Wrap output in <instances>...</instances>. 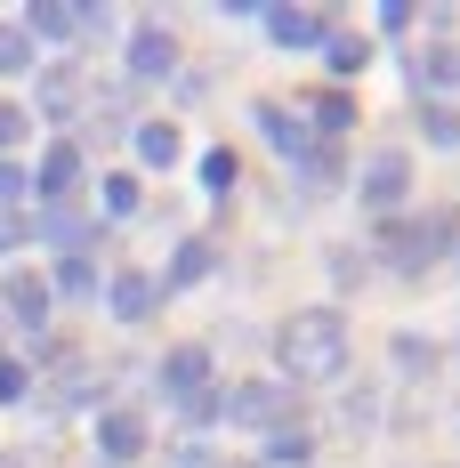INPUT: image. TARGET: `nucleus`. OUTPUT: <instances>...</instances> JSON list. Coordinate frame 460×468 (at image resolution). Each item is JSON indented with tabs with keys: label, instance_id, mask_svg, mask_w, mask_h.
Masks as SVG:
<instances>
[{
	"label": "nucleus",
	"instance_id": "obj_16",
	"mask_svg": "<svg viewBox=\"0 0 460 468\" xmlns=\"http://www.w3.org/2000/svg\"><path fill=\"white\" fill-rule=\"evenodd\" d=\"M323 25H331V16H316V8H291V0H275V8H267V33H275L283 48H316Z\"/></svg>",
	"mask_w": 460,
	"mask_h": 468
},
{
	"label": "nucleus",
	"instance_id": "obj_11",
	"mask_svg": "<svg viewBox=\"0 0 460 468\" xmlns=\"http://www.w3.org/2000/svg\"><path fill=\"white\" fill-rule=\"evenodd\" d=\"M259 130H267L283 154H299V162L316 154V130H307V113H299V105H283V97H259Z\"/></svg>",
	"mask_w": 460,
	"mask_h": 468
},
{
	"label": "nucleus",
	"instance_id": "obj_32",
	"mask_svg": "<svg viewBox=\"0 0 460 468\" xmlns=\"http://www.w3.org/2000/svg\"><path fill=\"white\" fill-rule=\"evenodd\" d=\"M453 436H460V396H453Z\"/></svg>",
	"mask_w": 460,
	"mask_h": 468
},
{
	"label": "nucleus",
	"instance_id": "obj_18",
	"mask_svg": "<svg viewBox=\"0 0 460 468\" xmlns=\"http://www.w3.org/2000/svg\"><path fill=\"white\" fill-rule=\"evenodd\" d=\"M323 65H331V73H339V81H348V73H364V57H371V41L364 33H348V25H323Z\"/></svg>",
	"mask_w": 460,
	"mask_h": 468
},
{
	"label": "nucleus",
	"instance_id": "obj_21",
	"mask_svg": "<svg viewBox=\"0 0 460 468\" xmlns=\"http://www.w3.org/2000/svg\"><path fill=\"white\" fill-rule=\"evenodd\" d=\"M145 202V186H138V170H113V178H105V186H97V210H105V218H130V210H138Z\"/></svg>",
	"mask_w": 460,
	"mask_h": 468
},
{
	"label": "nucleus",
	"instance_id": "obj_5",
	"mask_svg": "<svg viewBox=\"0 0 460 468\" xmlns=\"http://www.w3.org/2000/svg\"><path fill=\"white\" fill-rule=\"evenodd\" d=\"M404 194H412V154H404V145H371L364 170H356V202L380 210V218H396Z\"/></svg>",
	"mask_w": 460,
	"mask_h": 468
},
{
	"label": "nucleus",
	"instance_id": "obj_15",
	"mask_svg": "<svg viewBox=\"0 0 460 468\" xmlns=\"http://www.w3.org/2000/svg\"><path fill=\"white\" fill-rule=\"evenodd\" d=\"M210 267H219V250H210L202 234H186L178 250H170V267H162V275H154V282H162V291H186V282H202V275H210Z\"/></svg>",
	"mask_w": 460,
	"mask_h": 468
},
{
	"label": "nucleus",
	"instance_id": "obj_9",
	"mask_svg": "<svg viewBox=\"0 0 460 468\" xmlns=\"http://www.w3.org/2000/svg\"><path fill=\"white\" fill-rule=\"evenodd\" d=\"M97 291H105L113 324H145V315H154V299H162V282L145 275V267H113V275L97 282Z\"/></svg>",
	"mask_w": 460,
	"mask_h": 468
},
{
	"label": "nucleus",
	"instance_id": "obj_28",
	"mask_svg": "<svg viewBox=\"0 0 460 468\" xmlns=\"http://www.w3.org/2000/svg\"><path fill=\"white\" fill-rule=\"evenodd\" d=\"M331 275H339V282H364V250H356V242H331Z\"/></svg>",
	"mask_w": 460,
	"mask_h": 468
},
{
	"label": "nucleus",
	"instance_id": "obj_7",
	"mask_svg": "<svg viewBox=\"0 0 460 468\" xmlns=\"http://www.w3.org/2000/svg\"><path fill=\"white\" fill-rule=\"evenodd\" d=\"M48 307H57L48 299V275H33V267H8L0 275V315L16 331H48Z\"/></svg>",
	"mask_w": 460,
	"mask_h": 468
},
{
	"label": "nucleus",
	"instance_id": "obj_23",
	"mask_svg": "<svg viewBox=\"0 0 460 468\" xmlns=\"http://www.w3.org/2000/svg\"><path fill=\"white\" fill-rule=\"evenodd\" d=\"M267 461L275 468H307L316 461V436H307V428H283V436H267Z\"/></svg>",
	"mask_w": 460,
	"mask_h": 468
},
{
	"label": "nucleus",
	"instance_id": "obj_19",
	"mask_svg": "<svg viewBox=\"0 0 460 468\" xmlns=\"http://www.w3.org/2000/svg\"><path fill=\"white\" fill-rule=\"evenodd\" d=\"M16 73H41V48L16 16H0V81H16Z\"/></svg>",
	"mask_w": 460,
	"mask_h": 468
},
{
	"label": "nucleus",
	"instance_id": "obj_30",
	"mask_svg": "<svg viewBox=\"0 0 460 468\" xmlns=\"http://www.w3.org/2000/svg\"><path fill=\"white\" fill-rule=\"evenodd\" d=\"M170 468H219V461H210V444H186V452H178Z\"/></svg>",
	"mask_w": 460,
	"mask_h": 468
},
{
	"label": "nucleus",
	"instance_id": "obj_8",
	"mask_svg": "<svg viewBox=\"0 0 460 468\" xmlns=\"http://www.w3.org/2000/svg\"><path fill=\"white\" fill-rule=\"evenodd\" d=\"M122 57H130V81H170L178 73V33L145 16V25H130V48Z\"/></svg>",
	"mask_w": 460,
	"mask_h": 468
},
{
	"label": "nucleus",
	"instance_id": "obj_31",
	"mask_svg": "<svg viewBox=\"0 0 460 468\" xmlns=\"http://www.w3.org/2000/svg\"><path fill=\"white\" fill-rule=\"evenodd\" d=\"M0 468H25V452H0Z\"/></svg>",
	"mask_w": 460,
	"mask_h": 468
},
{
	"label": "nucleus",
	"instance_id": "obj_12",
	"mask_svg": "<svg viewBox=\"0 0 460 468\" xmlns=\"http://www.w3.org/2000/svg\"><path fill=\"white\" fill-rule=\"evenodd\" d=\"M16 25H25V33H33V48H41V41H73V33L90 25V8H73V0H33Z\"/></svg>",
	"mask_w": 460,
	"mask_h": 468
},
{
	"label": "nucleus",
	"instance_id": "obj_34",
	"mask_svg": "<svg viewBox=\"0 0 460 468\" xmlns=\"http://www.w3.org/2000/svg\"><path fill=\"white\" fill-rule=\"evenodd\" d=\"M453 259H460V250H453Z\"/></svg>",
	"mask_w": 460,
	"mask_h": 468
},
{
	"label": "nucleus",
	"instance_id": "obj_10",
	"mask_svg": "<svg viewBox=\"0 0 460 468\" xmlns=\"http://www.w3.org/2000/svg\"><path fill=\"white\" fill-rule=\"evenodd\" d=\"M97 452L105 461H138L145 452V412L138 404H97Z\"/></svg>",
	"mask_w": 460,
	"mask_h": 468
},
{
	"label": "nucleus",
	"instance_id": "obj_1",
	"mask_svg": "<svg viewBox=\"0 0 460 468\" xmlns=\"http://www.w3.org/2000/svg\"><path fill=\"white\" fill-rule=\"evenodd\" d=\"M275 372L283 379H348V315L339 307H291L275 324Z\"/></svg>",
	"mask_w": 460,
	"mask_h": 468
},
{
	"label": "nucleus",
	"instance_id": "obj_25",
	"mask_svg": "<svg viewBox=\"0 0 460 468\" xmlns=\"http://www.w3.org/2000/svg\"><path fill=\"white\" fill-rule=\"evenodd\" d=\"M33 138V105H16V97H0V162H8V145Z\"/></svg>",
	"mask_w": 460,
	"mask_h": 468
},
{
	"label": "nucleus",
	"instance_id": "obj_29",
	"mask_svg": "<svg viewBox=\"0 0 460 468\" xmlns=\"http://www.w3.org/2000/svg\"><path fill=\"white\" fill-rule=\"evenodd\" d=\"M202 178H210V186H234V154H227V145L202 154Z\"/></svg>",
	"mask_w": 460,
	"mask_h": 468
},
{
	"label": "nucleus",
	"instance_id": "obj_2",
	"mask_svg": "<svg viewBox=\"0 0 460 468\" xmlns=\"http://www.w3.org/2000/svg\"><path fill=\"white\" fill-rule=\"evenodd\" d=\"M453 242H460V210H396V218H380V259L396 275H428Z\"/></svg>",
	"mask_w": 460,
	"mask_h": 468
},
{
	"label": "nucleus",
	"instance_id": "obj_13",
	"mask_svg": "<svg viewBox=\"0 0 460 468\" xmlns=\"http://www.w3.org/2000/svg\"><path fill=\"white\" fill-rule=\"evenodd\" d=\"M130 145H138L145 170H170V162L186 154V138H178V122H170V113H154V122H130Z\"/></svg>",
	"mask_w": 460,
	"mask_h": 468
},
{
	"label": "nucleus",
	"instance_id": "obj_3",
	"mask_svg": "<svg viewBox=\"0 0 460 468\" xmlns=\"http://www.w3.org/2000/svg\"><path fill=\"white\" fill-rule=\"evenodd\" d=\"M162 396L178 404L186 420H219V364H210V347L202 339H178L170 356H162Z\"/></svg>",
	"mask_w": 460,
	"mask_h": 468
},
{
	"label": "nucleus",
	"instance_id": "obj_20",
	"mask_svg": "<svg viewBox=\"0 0 460 468\" xmlns=\"http://www.w3.org/2000/svg\"><path fill=\"white\" fill-rule=\"evenodd\" d=\"M444 81H460V57L453 48H420L412 57V97H444Z\"/></svg>",
	"mask_w": 460,
	"mask_h": 468
},
{
	"label": "nucleus",
	"instance_id": "obj_24",
	"mask_svg": "<svg viewBox=\"0 0 460 468\" xmlns=\"http://www.w3.org/2000/svg\"><path fill=\"white\" fill-rule=\"evenodd\" d=\"M436 364H444V356H436L428 339H396V372L404 379H436Z\"/></svg>",
	"mask_w": 460,
	"mask_h": 468
},
{
	"label": "nucleus",
	"instance_id": "obj_22",
	"mask_svg": "<svg viewBox=\"0 0 460 468\" xmlns=\"http://www.w3.org/2000/svg\"><path fill=\"white\" fill-rule=\"evenodd\" d=\"M90 291H97V259H57L48 299H90Z\"/></svg>",
	"mask_w": 460,
	"mask_h": 468
},
{
	"label": "nucleus",
	"instance_id": "obj_6",
	"mask_svg": "<svg viewBox=\"0 0 460 468\" xmlns=\"http://www.w3.org/2000/svg\"><path fill=\"white\" fill-rule=\"evenodd\" d=\"M81 178H90V154H81V138H73V130H65V138H48L41 170H33V194H41V210L73 202V194H81Z\"/></svg>",
	"mask_w": 460,
	"mask_h": 468
},
{
	"label": "nucleus",
	"instance_id": "obj_14",
	"mask_svg": "<svg viewBox=\"0 0 460 468\" xmlns=\"http://www.w3.org/2000/svg\"><path fill=\"white\" fill-rule=\"evenodd\" d=\"M41 113L48 122H73L81 113V65H41Z\"/></svg>",
	"mask_w": 460,
	"mask_h": 468
},
{
	"label": "nucleus",
	"instance_id": "obj_27",
	"mask_svg": "<svg viewBox=\"0 0 460 468\" xmlns=\"http://www.w3.org/2000/svg\"><path fill=\"white\" fill-rule=\"evenodd\" d=\"M25 242H33V218H25V210H0V259L25 250Z\"/></svg>",
	"mask_w": 460,
	"mask_h": 468
},
{
	"label": "nucleus",
	"instance_id": "obj_33",
	"mask_svg": "<svg viewBox=\"0 0 460 468\" xmlns=\"http://www.w3.org/2000/svg\"><path fill=\"white\" fill-rule=\"evenodd\" d=\"M453 356H460V339H453Z\"/></svg>",
	"mask_w": 460,
	"mask_h": 468
},
{
	"label": "nucleus",
	"instance_id": "obj_26",
	"mask_svg": "<svg viewBox=\"0 0 460 468\" xmlns=\"http://www.w3.org/2000/svg\"><path fill=\"white\" fill-rule=\"evenodd\" d=\"M25 396H33V364L0 356V404H25Z\"/></svg>",
	"mask_w": 460,
	"mask_h": 468
},
{
	"label": "nucleus",
	"instance_id": "obj_4",
	"mask_svg": "<svg viewBox=\"0 0 460 468\" xmlns=\"http://www.w3.org/2000/svg\"><path fill=\"white\" fill-rule=\"evenodd\" d=\"M219 412H227L242 436H283L291 412H299V396H291L283 379H234L227 396H219Z\"/></svg>",
	"mask_w": 460,
	"mask_h": 468
},
{
	"label": "nucleus",
	"instance_id": "obj_17",
	"mask_svg": "<svg viewBox=\"0 0 460 468\" xmlns=\"http://www.w3.org/2000/svg\"><path fill=\"white\" fill-rule=\"evenodd\" d=\"M412 122L428 145H460V97H412Z\"/></svg>",
	"mask_w": 460,
	"mask_h": 468
}]
</instances>
